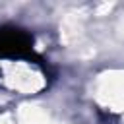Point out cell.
I'll list each match as a JSON object with an SVG mask.
<instances>
[{
  "mask_svg": "<svg viewBox=\"0 0 124 124\" xmlns=\"http://www.w3.org/2000/svg\"><path fill=\"white\" fill-rule=\"evenodd\" d=\"M33 37L16 25L0 27V62L33 56Z\"/></svg>",
  "mask_w": 124,
  "mask_h": 124,
  "instance_id": "cell-1",
  "label": "cell"
}]
</instances>
